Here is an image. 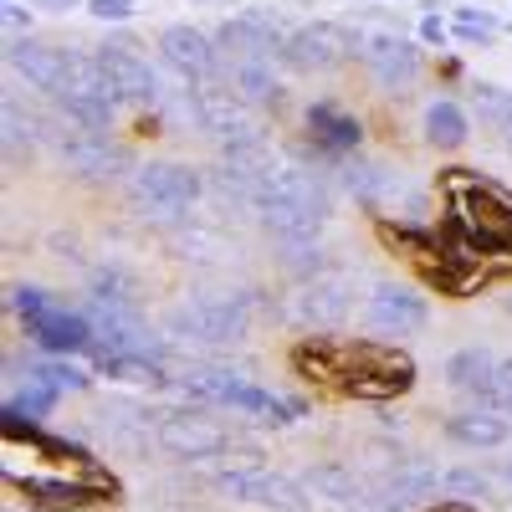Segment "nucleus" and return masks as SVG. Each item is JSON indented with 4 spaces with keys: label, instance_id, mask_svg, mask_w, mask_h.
Here are the masks:
<instances>
[{
    "label": "nucleus",
    "instance_id": "obj_5",
    "mask_svg": "<svg viewBox=\"0 0 512 512\" xmlns=\"http://www.w3.org/2000/svg\"><path fill=\"white\" fill-rule=\"evenodd\" d=\"M282 313H287V323L308 328V333H328L354 313V277L349 272H318L303 287H292Z\"/></svg>",
    "mask_w": 512,
    "mask_h": 512
},
{
    "label": "nucleus",
    "instance_id": "obj_27",
    "mask_svg": "<svg viewBox=\"0 0 512 512\" xmlns=\"http://www.w3.org/2000/svg\"><path fill=\"white\" fill-rule=\"evenodd\" d=\"M57 400H62V390H52L47 379L26 374V384L6 400V410H16V415H26V420H41V415H52V410H57Z\"/></svg>",
    "mask_w": 512,
    "mask_h": 512
},
{
    "label": "nucleus",
    "instance_id": "obj_26",
    "mask_svg": "<svg viewBox=\"0 0 512 512\" xmlns=\"http://www.w3.org/2000/svg\"><path fill=\"white\" fill-rule=\"evenodd\" d=\"M57 103H62V118L72 128H88V134L113 128V113H118V98H108V93H67Z\"/></svg>",
    "mask_w": 512,
    "mask_h": 512
},
{
    "label": "nucleus",
    "instance_id": "obj_33",
    "mask_svg": "<svg viewBox=\"0 0 512 512\" xmlns=\"http://www.w3.org/2000/svg\"><path fill=\"white\" fill-rule=\"evenodd\" d=\"M52 308H57V303H52V292H47V287H26V282L11 287V313H21L26 323L41 318V313H52Z\"/></svg>",
    "mask_w": 512,
    "mask_h": 512
},
{
    "label": "nucleus",
    "instance_id": "obj_7",
    "mask_svg": "<svg viewBox=\"0 0 512 512\" xmlns=\"http://www.w3.org/2000/svg\"><path fill=\"white\" fill-rule=\"evenodd\" d=\"M93 328V349L108 359V354H144V359H164V344L149 333V323L134 313V303H103L93 297L88 308H82Z\"/></svg>",
    "mask_w": 512,
    "mask_h": 512
},
{
    "label": "nucleus",
    "instance_id": "obj_37",
    "mask_svg": "<svg viewBox=\"0 0 512 512\" xmlns=\"http://www.w3.org/2000/svg\"><path fill=\"white\" fill-rule=\"evenodd\" d=\"M98 21H128L134 16V0H88Z\"/></svg>",
    "mask_w": 512,
    "mask_h": 512
},
{
    "label": "nucleus",
    "instance_id": "obj_10",
    "mask_svg": "<svg viewBox=\"0 0 512 512\" xmlns=\"http://www.w3.org/2000/svg\"><path fill=\"white\" fill-rule=\"evenodd\" d=\"M216 492L236 497V502H251V507H282V512H297L308 507L303 487L282 472H267V466H231V472L216 477Z\"/></svg>",
    "mask_w": 512,
    "mask_h": 512
},
{
    "label": "nucleus",
    "instance_id": "obj_38",
    "mask_svg": "<svg viewBox=\"0 0 512 512\" xmlns=\"http://www.w3.org/2000/svg\"><path fill=\"white\" fill-rule=\"evenodd\" d=\"M456 21H461V26H482V31H497V21H492L487 11H477V6H461V11H456Z\"/></svg>",
    "mask_w": 512,
    "mask_h": 512
},
{
    "label": "nucleus",
    "instance_id": "obj_32",
    "mask_svg": "<svg viewBox=\"0 0 512 512\" xmlns=\"http://www.w3.org/2000/svg\"><path fill=\"white\" fill-rule=\"evenodd\" d=\"M93 297H103V303H134L139 287H134V277H128L123 267H98L93 272Z\"/></svg>",
    "mask_w": 512,
    "mask_h": 512
},
{
    "label": "nucleus",
    "instance_id": "obj_36",
    "mask_svg": "<svg viewBox=\"0 0 512 512\" xmlns=\"http://www.w3.org/2000/svg\"><path fill=\"white\" fill-rule=\"evenodd\" d=\"M492 410L512 415V359H497V379H492Z\"/></svg>",
    "mask_w": 512,
    "mask_h": 512
},
{
    "label": "nucleus",
    "instance_id": "obj_30",
    "mask_svg": "<svg viewBox=\"0 0 512 512\" xmlns=\"http://www.w3.org/2000/svg\"><path fill=\"white\" fill-rule=\"evenodd\" d=\"M477 113H482V123L497 128V134H512V93H507V88L477 82Z\"/></svg>",
    "mask_w": 512,
    "mask_h": 512
},
{
    "label": "nucleus",
    "instance_id": "obj_28",
    "mask_svg": "<svg viewBox=\"0 0 512 512\" xmlns=\"http://www.w3.org/2000/svg\"><path fill=\"white\" fill-rule=\"evenodd\" d=\"M31 374H36V379H47L52 390H62V395H77V390H88V384H93V374H88V369H77V364H67L62 354H47V359H31Z\"/></svg>",
    "mask_w": 512,
    "mask_h": 512
},
{
    "label": "nucleus",
    "instance_id": "obj_44",
    "mask_svg": "<svg viewBox=\"0 0 512 512\" xmlns=\"http://www.w3.org/2000/svg\"><path fill=\"white\" fill-rule=\"evenodd\" d=\"M502 477H507V482H512V461H507V472H502Z\"/></svg>",
    "mask_w": 512,
    "mask_h": 512
},
{
    "label": "nucleus",
    "instance_id": "obj_3",
    "mask_svg": "<svg viewBox=\"0 0 512 512\" xmlns=\"http://www.w3.org/2000/svg\"><path fill=\"white\" fill-rule=\"evenodd\" d=\"M200 190H205L200 169H190V164H164V159L139 164L134 180H128V195H134V205L149 210V216H159V221H180L185 210L200 200Z\"/></svg>",
    "mask_w": 512,
    "mask_h": 512
},
{
    "label": "nucleus",
    "instance_id": "obj_25",
    "mask_svg": "<svg viewBox=\"0 0 512 512\" xmlns=\"http://www.w3.org/2000/svg\"><path fill=\"white\" fill-rule=\"evenodd\" d=\"M425 139H431L436 149H461L466 139H472V123H466L461 103L436 98L431 108H425Z\"/></svg>",
    "mask_w": 512,
    "mask_h": 512
},
{
    "label": "nucleus",
    "instance_id": "obj_12",
    "mask_svg": "<svg viewBox=\"0 0 512 512\" xmlns=\"http://www.w3.org/2000/svg\"><path fill=\"white\" fill-rule=\"evenodd\" d=\"M52 144H57L62 164L82 180H113L128 164V154L118 144H108L103 134H88V128H52Z\"/></svg>",
    "mask_w": 512,
    "mask_h": 512
},
{
    "label": "nucleus",
    "instance_id": "obj_43",
    "mask_svg": "<svg viewBox=\"0 0 512 512\" xmlns=\"http://www.w3.org/2000/svg\"><path fill=\"white\" fill-rule=\"evenodd\" d=\"M41 11H72V6H82V0H36Z\"/></svg>",
    "mask_w": 512,
    "mask_h": 512
},
{
    "label": "nucleus",
    "instance_id": "obj_41",
    "mask_svg": "<svg viewBox=\"0 0 512 512\" xmlns=\"http://www.w3.org/2000/svg\"><path fill=\"white\" fill-rule=\"evenodd\" d=\"M26 21H31V11L21 6V0H6V26H11V31H21Z\"/></svg>",
    "mask_w": 512,
    "mask_h": 512
},
{
    "label": "nucleus",
    "instance_id": "obj_2",
    "mask_svg": "<svg viewBox=\"0 0 512 512\" xmlns=\"http://www.w3.org/2000/svg\"><path fill=\"white\" fill-rule=\"evenodd\" d=\"M451 221L466 236V251L477 256H512V190L472 175V169H451L446 175Z\"/></svg>",
    "mask_w": 512,
    "mask_h": 512
},
{
    "label": "nucleus",
    "instance_id": "obj_35",
    "mask_svg": "<svg viewBox=\"0 0 512 512\" xmlns=\"http://www.w3.org/2000/svg\"><path fill=\"white\" fill-rule=\"evenodd\" d=\"M313 487H318V492H328V497H338V502L359 492V482H354L349 472H338V466H323V472L313 477Z\"/></svg>",
    "mask_w": 512,
    "mask_h": 512
},
{
    "label": "nucleus",
    "instance_id": "obj_17",
    "mask_svg": "<svg viewBox=\"0 0 512 512\" xmlns=\"http://www.w3.org/2000/svg\"><path fill=\"white\" fill-rule=\"evenodd\" d=\"M98 62H103V77L118 103H139V108H154L159 103V82H154V67L134 52V47H98Z\"/></svg>",
    "mask_w": 512,
    "mask_h": 512
},
{
    "label": "nucleus",
    "instance_id": "obj_40",
    "mask_svg": "<svg viewBox=\"0 0 512 512\" xmlns=\"http://www.w3.org/2000/svg\"><path fill=\"white\" fill-rule=\"evenodd\" d=\"M456 36L466 41V47H487L492 41V31H482V26H456Z\"/></svg>",
    "mask_w": 512,
    "mask_h": 512
},
{
    "label": "nucleus",
    "instance_id": "obj_22",
    "mask_svg": "<svg viewBox=\"0 0 512 512\" xmlns=\"http://www.w3.org/2000/svg\"><path fill=\"white\" fill-rule=\"evenodd\" d=\"M231 88H236L251 108L282 103V82H277V67H272L267 57H236V62H231Z\"/></svg>",
    "mask_w": 512,
    "mask_h": 512
},
{
    "label": "nucleus",
    "instance_id": "obj_4",
    "mask_svg": "<svg viewBox=\"0 0 512 512\" xmlns=\"http://www.w3.org/2000/svg\"><path fill=\"white\" fill-rule=\"evenodd\" d=\"M190 113L195 123L205 128V134H216L226 149L231 144H251L256 134H262V123H256L251 103L231 88V82H190Z\"/></svg>",
    "mask_w": 512,
    "mask_h": 512
},
{
    "label": "nucleus",
    "instance_id": "obj_45",
    "mask_svg": "<svg viewBox=\"0 0 512 512\" xmlns=\"http://www.w3.org/2000/svg\"><path fill=\"white\" fill-rule=\"evenodd\" d=\"M507 149H512V134H507Z\"/></svg>",
    "mask_w": 512,
    "mask_h": 512
},
{
    "label": "nucleus",
    "instance_id": "obj_20",
    "mask_svg": "<svg viewBox=\"0 0 512 512\" xmlns=\"http://www.w3.org/2000/svg\"><path fill=\"white\" fill-rule=\"evenodd\" d=\"M446 436L456 441V446H472V451H492V446H502L507 436H512V425H507V415L502 410H466V415H451L446 420Z\"/></svg>",
    "mask_w": 512,
    "mask_h": 512
},
{
    "label": "nucleus",
    "instance_id": "obj_46",
    "mask_svg": "<svg viewBox=\"0 0 512 512\" xmlns=\"http://www.w3.org/2000/svg\"><path fill=\"white\" fill-rule=\"evenodd\" d=\"M507 31H512V26H507Z\"/></svg>",
    "mask_w": 512,
    "mask_h": 512
},
{
    "label": "nucleus",
    "instance_id": "obj_24",
    "mask_svg": "<svg viewBox=\"0 0 512 512\" xmlns=\"http://www.w3.org/2000/svg\"><path fill=\"white\" fill-rule=\"evenodd\" d=\"M436 492H441V472H431V466H420V461H405L400 472H395V482L384 487V502L405 512V507L436 497Z\"/></svg>",
    "mask_w": 512,
    "mask_h": 512
},
{
    "label": "nucleus",
    "instance_id": "obj_42",
    "mask_svg": "<svg viewBox=\"0 0 512 512\" xmlns=\"http://www.w3.org/2000/svg\"><path fill=\"white\" fill-rule=\"evenodd\" d=\"M436 512H477V502H456V497H446Z\"/></svg>",
    "mask_w": 512,
    "mask_h": 512
},
{
    "label": "nucleus",
    "instance_id": "obj_1",
    "mask_svg": "<svg viewBox=\"0 0 512 512\" xmlns=\"http://www.w3.org/2000/svg\"><path fill=\"white\" fill-rule=\"evenodd\" d=\"M292 364L308 379L344 384V390L359 395V400H390V395H405L415 384L410 354L384 349V344H333V338H308V344L292 354Z\"/></svg>",
    "mask_w": 512,
    "mask_h": 512
},
{
    "label": "nucleus",
    "instance_id": "obj_39",
    "mask_svg": "<svg viewBox=\"0 0 512 512\" xmlns=\"http://www.w3.org/2000/svg\"><path fill=\"white\" fill-rule=\"evenodd\" d=\"M420 36H425V41H441V47H446V36H451V31H446L441 16H425V21H420Z\"/></svg>",
    "mask_w": 512,
    "mask_h": 512
},
{
    "label": "nucleus",
    "instance_id": "obj_29",
    "mask_svg": "<svg viewBox=\"0 0 512 512\" xmlns=\"http://www.w3.org/2000/svg\"><path fill=\"white\" fill-rule=\"evenodd\" d=\"M103 374L108 379H128V384H159L164 379L159 359H144V354H108L103 359Z\"/></svg>",
    "mask_w": 512,
    "mask_h": 512
},
{
    "label": "nucleus",
    "instance_id": "obj_11",
    "mask_svg": "<svg viewBox=\"0 0 512 512\" xmlns=\"http://www.w3.org/2000/svg\"><path fill=\"white\" fill-rule=\"evenodd\" d=\"M369 77L379 82L384 93H410L415 88V77H420V47L395 31H379V36H364V47H359Z\"/></svg>",
    "mask_w": 512,
    "mask_h": 512
},
{
    "label": "nucleus",
    "instance_id": "obj_15",
    "mask_svg": "<svg viewBox=\"0 0 512 512\" xmlns=\"http://www.w3.org/2000/svg\"><path fill=\"white\" fill-rule=\"evenodd\" d=\"M159 52L164 62L185 72L190 82H210L221 72V47H216V36H205L200 26H164L159 31Z\"/></svg>",
    "mask_w": 512,
    "mask_h": 512
},
{
    "label": "nucleus",
    "instance_id": "obj_14",
    "mask_svg": "<svg viewBox=\"0 0 512 512\" xmlns=\"http://www.w3.org/2000/svg\"><path fill=\"white\" fill-rule=\"evenodd\" d=\"M159 446L169 456H180V461H205V456L231 451V436L221 431L216 420H205L195 410H175V415L159 420Z\"/></svg>",
    "mask_w": 512,
    "mask_h": 512
},
{
    "label": "nucleus",
    "instance_id": "obj_9",
    "mask_svg": "<svg viewBox=\"0 0 512 512\" xmlns=\"http://www.w3.org/2000/svg\"><path fill=\"white\" fill-rule=\"evenodd\" d=\"M6 62L16 77H26L31 88L62 98L67 82H72V47H52V41H36V36H16L6 47Z\"/></svg>",
    "mask_w": 512,
    "mask_h": 512
},
{
    "label": "nucleus",
    "instance_id": "obj_19",
    "mask_svg": "<svg viewBox=\"0 0 512 512\" xmlns=\"http://www.w3.org/2000/svg\"><path fill=\"white\" fill-rule=\"evenodd\" d=\"M26 333H31V344H36L41 354H62V359H67L72 349H93L88 318H82V313H67V308H52V313L31 318Z\"/></svg>",
    "mask_w": 512,
    "mask_h": 512
},
{
    "label": "nucleus",
    "instance_id": "obj_13",
    "mask_svg": "<svg viewBox=\"0 0 512 512\" xmlns=\"http://www.w3.org/2000/svg\"><path fill=\"white\" fill-rule=\"evenodd\" d=\"M364 323H369L374 333H395V338H405V333H415V328L431 323V308H425V297H420L415 287L379 282V287L369 292V303H364Z\"/></svg>",
    "mask_w": 512,
    "mask_h": 512
},
{
    "label": "nucleus",
    "instance_id": "obj_16",
    "mask_svg": "<svg viewBox=\"0 0 512 512\" xmlns=\"http://www.w3.org/2000/svg\"><path fill=\"white\" fill-rule=\"evenodd\" d=\"M292 31L272 16V11H246V16H236V21H226L221 31H216V47L221 52H231V57H282V41H287Z\"/></svg>",
    "mask_w": 512,
    "mask_h": 512
},
{
    "label": "nucleus",
    "instance_id": "obj_21",
    "mask_svg": "<svg viewBox=\"0 0 512 512\" xmlns=\"http://www.w3.org/2000/svg\"><path fill=\"white\" fill-rule=\"evenodd\" d=\"M308 128H313L318 149H333V154H354L359 139H364L359 118H349L338 103H313V108H308Z\"/></svg>",
    "mask_w": 512,
    "mask_h": 512
},
{
    "label": "nucleus",
    "instance_id": "obj_18",
    "mask_svg": "<svg viewBox=\"0 0 512 512\" xmlns=\"http://www.w3.org/2000/svg\"><path fill=\"white\" fill-rule=\"evenodd\" d=\"M492 379H497V354L482 344H466L446 359V384L456 395H472L482 410H492Z\"/></svg>",
    "mask_w": 512,
    "mask_h": 512
},
{
    "label": "nucleus",
    "instance_id": "obj_23",
    "mask_svg": "<svg viewBox=\"0 0 512 512\" xmlns=\"http://www.w3.org/2000/svg\"><path fill=\"white\" fill-rule=\"evenodd\" d=\"M344 185H349V195H359L364 205H384V200L400 190L395 169H384V164H374V159H349V164H344Z\"/></svg>",
    "mask_w": 512,
    "mask_h": 512
},
{
    "label": "nucleus",
    "instance_id": "obj_31",
    "mask_svg": "<svg viewBox=\"0 0 512 512\" xmlns=\"http://www.w3.org/2000/svg\"><path fill=\"white\" fill-rule=\"evenodd\" d=\"M36 134H41V123H36L31 113H21L16 93H6V154H21Z\"/></svg>",
    "mask_w": 512,
    "mask_h": 512
},
{
    "label": "nucleus",
    "instance_id": "obj_34",
    "mask_svg": "<svg viewBox=\"0 0 512 512\" xmlns=\"http://www.w3.org/2000/svg\"><path fill=\"white\" fill-rule=\"evenodd\" d=\"M441 492L456 497V502H482L487 497V477L482 472H446L441 477Z\"/></svg>",
    "mask_w": 512,
    "mask_h": 512
},
{
    "label": "nucleus",
    "instance_id": "obj_8",
    "mask_svg": "<svg viewBox=\"0 0 512 512\" xmlns=\"http://www.w3.org/2000/svg\"><path fill=\"white\" fill-rule=\"evenodd\" d=\"M359 47H364V36H354L349 26L313 21V26H297L282 41V62L292 72H333V67H344L349 57H359Z\"/></svg>",
    "mask_w": 512,
    "mask_h": 512
},
{
    "label": "nucleus",
    "instance_id": "obj_6",
    "mask_svg": "<svg viewBox=\"0 0 512 512\" xmlns=\"http://www.w3.org/2000/svg\"><path fill=\"white\" fill-rule=\"evenodd\" d=\"M246 297H190L164 318L175 338H195V344H236L246 338Z\"/></svg>",
    "mask_w": 512,
    "mask_h": 512
}]
</instances>
